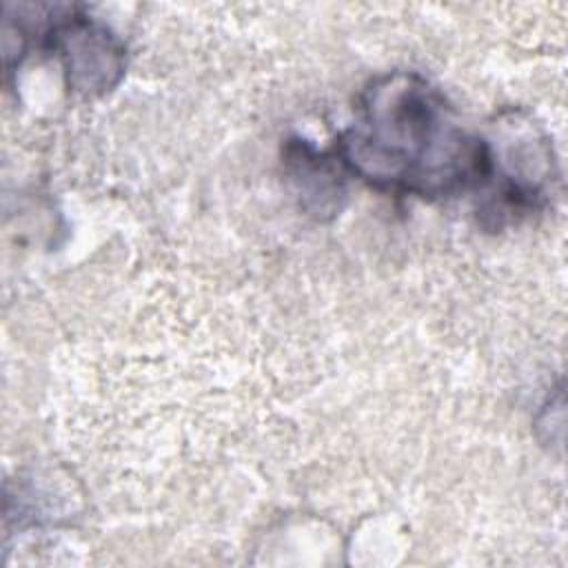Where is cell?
<instances>
[{
	"mask_svg": "<svg viewBox=\"0 0 568 568\" xmlns=\"http://www.w3.org/2000/svg\"><path fill=\"white\" fill-rule=\"evenodd\" d=\"M286 169L295 184V195L302 206L322 217L324 213H337L339 200L344 195L342 175L346 173L337 158L331 153H320L304 140H295L286 146Z\"/></svg>",
	"mask_w": 568,
	"mask_h": 568,
	"instance_id": "3957f363",
	"label": "cell"
},
{
	"mask_svg": "<svg viewBox=\"0 0 568 568\" xmlns=\"http://www.w3.org/2000/svg\"><path fill=\"white\" fill-rule=\"evenodd\" d=\"M47 49L60 60L67 87L82 98L115 89L126 69L124 44L100 20L71 13L47 31Z\"/></svg>",
	"mask_w": 568,
	"mask_h": 568,
	"instance_id": "7a4b0ae2",
	"label": "cell"
},
{
	"mask_svg": "<svg viewBox=\"0 0 568 568\" xmlns=\"http://www.w3.org/2000/svg\"><path fill=\"white\" fill-rule=\"evenodd\" d=\"M333 155L368 186L422 200L481 191L490 173L488 140L466 131L444 95L410 71L377 75L362 89Z\"/></svg>",
	"mask_w": 568,
	"mask_h": 568,
	"instance_id": "6da1fadb",
	"label": "cell"
}]
</instances>
